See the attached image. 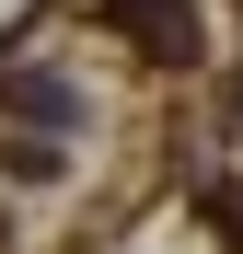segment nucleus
<instances>
[{
	"mask_svg": "<svg viewBox=\"0 0 243 254\" xmlns=\"http://www.w3.org/2000/svg\"><path fill=\"white\" fill-rule=\"evenodd\" d=\"M116 12L139 23V47H151V58H197V12H185V0H116Z\"/></svg>",
	"mask_w": 243,
	"mask_h": 254,
	"instance_id": "obj_1",
	"label": "nucleus"
},
{
	"mask_svg": "<svg viewBox=\"0 0 243 254\" xmlns=\"http://www.w3.org/2000/svg\"><path fill=\"white\" fill-rule=\"evenodd\" d=\"M0 104H23V116H81V93H70L58 69H12V81H0Z\"/></svg>",
	"mask_w": 243,
	"mask_h": 254,
	"instance_id": "obj_2",
	"label": "nucleus"
}]
</instances>
